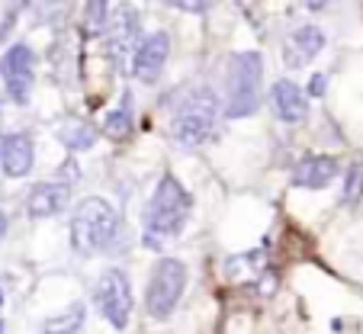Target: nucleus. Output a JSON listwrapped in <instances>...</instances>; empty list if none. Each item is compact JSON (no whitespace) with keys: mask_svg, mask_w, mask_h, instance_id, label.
I'll use <instances>...</instances> for the list:
<instances>
[{"mask_svg":"<svg viewBox=\"0 0 363 334\" xmlns=\"http://www.w3.org/2000/svg\"><path fill=\"white\" fill-rule=\"evenodd\" d=\"M193 199L184 190L177 177L164 174L161 184L155 187L148 199V209H145V245L148 247H164L174 235L184 232L186 218H190Z\"/></svg>","mask_w":363,"mask_h":334,"instance_id":"1","label":"nucleus"},{"mask_svg":"<svg viewBox=\"0 0 363 334\" xmlns=\"http://www.w3.org/2000/svg\"><path fill=\"white\" fill-rule=\"evenodd\" d=\"M119 235V216L106 199H84L71 216V245L77 254H100L110 251Z\"/></svg>","mask_w":363,"mask_h":334,"instance_id":"2","label":"nucleus"},{"mask_svg":"<svg viewBox=\"0 0 363 334\" xmlns=\"http://www.w3.org/2000/svg\"><path fill=\"white\" fill-rule=\"evenodd\" d=\"M219 100H216L213 90H193L186 94V100L177 106L171 119V135L177 145L184 148H196V145L209 142V138L219 132Z\"/></svg>","mask_w":363,"mask_h":334,"instance_id":"3","label":"nucleus"},{"mask_svg":"<svg viewBox=\"0 0 363 334\" xmlns=\"http://www.w3.org/2000/svg\"><path fill=\"white\" fill-rule=\"evenodd\" d=\"M264 58L257 52H238L228 62V116L245 119L261 103Z\"/></svg>","mask_w":363,"mask_h":334,"instance_id":"4","label":"nucleus"},{"mask_svg":"<svg viewBox=\"0 0 363 334\" xmlns=\"http://www.w3.org/2000/svg\"><path fill=\"white\" fill-rule=\"evenodd\" d=\"M184 286H186V267L174 257L158 260L148 277V289H145V306H148L151 318H167L177 308Z\"/></svg>","mask_w":363,"mask_h":334,"instance_id":"5","label":"nucleus"},{"mask_svg":"<svg viewBox=\"0 0 363 334\" xmlns=\"http://www.w3.org/2000/svg\"><path fill=\"white\" fill-rule=\"evenodd\" d=\"M94 302L100 308V315L110 321L113 328H125L129 325V315H132V289H129V280H125L123 270H106L96 280L94 286Z\"/></svg>","mask_w":363,"mask_h":334,"instance_id":"6","label":"nucleus"},{"mask_svg":"<svg viewBox=\"0 0 363 334\" xmlns=\"http://www.w3.org/2000/svg\"><path fill=\"white\" fill-rule=\"evenodd\" d=\"M0 74L7 81V90L16 103H26L29 90L35 81V55L29 45H13L7 48V55L0 58Z\"/></svg>","mask_w":363,"mask_h":334,"instance_id":"7","label":"nucleus"},{"mask_svg":"<svg viewBox=\"0 0 363 334\" xmlns=\"http://www.w3.org/2000/svg\"><path fill=\"white\" fill-rule=\"evenodd\" d=\"M167 52H171V39L167 33H155L138 45L135 52V62H132V74L138 77L142 84H155L164 71V62H167Z\"/></svg>","mask_w":363,"mask_h":334,"instance_id":"8","label":"nucleus"},{"mask_svg":"<svg viewBox=\"0 0 363 334\" xmlns=\"http://www.w3.org/2000/svg\"><path fill=\"white\" fill-rule=\"evenodd\" d=\"M135 42H138V13L132 7H119L116 16L110 20V26H106V45H110L113 58L123 65L129 58V52L135 48Z\"/></svg>","mask_w":363,"mask_h":334,"instance_id":"9","label":"nucleus"},{"mask_svg":"<svg viewBox=\"0 0 363 334\" xmlns=\"http://www.w3.org/2000/svg\"><path fill=\"white\" fill-rule=\"evenodd\" d=\"M335 171H337L335 157H328V155H306L299 164H296L293 184L302 187V190H322V187H328L331 180H335Z\"/></svg>","mask_w":363,"mask_h":334,"instance_id":"10","label":"nucleus"},{"mask_svg":"<svg viewBox=\"0 0 363 334\" xmlns=\"http://www.w3.org/2000/svg\"><path fill=\"white\" fill-rule=\"evenodd\" d=\"M33 138L29 135H7L0 142V164L7 177H26L33 171Z\"/></svg>","mask_w":363,"mask_h":334,"instance_id":"11","label":"nucleus"},{"mask_svg":"<svg viewBox=\"0 0 363 334\" xmlns=\"http://www.w3.org/2000/svg\"><path fill=\"white\" fill-rule=\"evenodd\" d=\"M270 103H274V113L283 123H302L308 113V100L293 81H280L270 90Z\"/></svg>","mask_w":363,"mask_h":334,"instance_id":"12","label":"nucleus"},{"mask_svg":"<svg viewBox=\"0 0 363 334\" xmlns=\"http://www.w3.org/2000/svg\"><path fill=\"white\" fill-rule=\"evenodd\" d=\"M68 184H39L33 193H29V212L35 218H48V216H58V212L68 206Z\"/></svg>","mask_w":363,"mask_h":334,"instance_id":"13","label":"nucleus"},{"mask_svg":"<svg viewBox=\"0 0 363 334\" xmlns=\"http://www.w3.org/2000/svg\"><path fill=\"white\" fill-rule=\"evenodd\" d=\"M325 45V35L318 26H299L293 29V35L286 39V55H289V65H302L308 58H315Z\"/></svg>","mask_w":363,"mask_h":334,"instance_id":"14","label":"nucleus"},{"mask_svg":"<svg viewBox=\"0 0 363 334\" xmlns=\"http://www.w3.org/2000/svg\"><path fill=\"white\" fill-rule=\"evenodd\" d=\"M58 138L65 142V148L84 151V148H90V145L96 142V129L87 123V119L71 116V119H65V123H62V129H58Z\"/></svg>","mask_w":363,"mask_h":334,"instance_id":"15","label":"nucleus"},{"mask_svg":"<svg viewBox=\"0 0 363 334\" xmlns=\"http://www.w3.org/2000/svg\"><path fill=\"white\" fill-rule=\"evenodd\" d=\"M84 312H87L84 302H71L62 315H55V318L45 321V334H74L77 328L84 325Z\"/></svg>","mask_w":363,"mask_h":334,"instance_id":"16","label":"nucleus"},{"mask_svg":"<svg viewBox=\"0 0 363 334\" xmlns=\"http://www.w3.org/2000/svg\"><path fill=\"white\" fill-rule=\"evenodd\" d=\"M132 129V94L123 96V103H119L116 109H113L110 116H106V123H103V132L113 138H125Z\"/></svg>","mask_w":363,"mask_h":334,"instance_id":"17","label":"nucleus"},{"mask_svg":"<svg viewBox=\"0 0 363 334\" xmlns=\"http://www.w3.org/2000/svg\"><path fill=\"white\" fill-rule=\"evenodd\" d=\"M363 196V164H350L347 180H344V203H357Z\"/></svg>","mask_w":363,"mask_h":334,"instance_id":"18","label":"nucleus"},{"mask_svg":"<svg viewBox=\"0 0 363 334\" xmlns=\"http://www.w3.org/2000/svg\"><path fill=\"white\" fill-rule=\"evenodd\" d=\"M103 26H106V7L103 4H90L87 7V29L90 33H103Z\"/></svg>","mask_w":363,"mask_h":334,"instance_id":"19","label":"nucleus"},{"mask_svg":"<svg viewBox=\"0 0 363 334\" xmlns=\"http://www.w3.org/2000/svg\"><path fill=\"white\" fill-rule=\"evenodd\" d=\"M308 94H312V96H322L325 94V74H315L312 81H308Z\"/></svg>","mask_w":363,"mask_h":334,"instance_id":"20","label":"nucleus"},{"mask_svg":"<svg viewBox=\"0 0 363 334\" xmlns=\"http://www.w3.org/2000/svg\"><path fill=\"white\" fill-rule=\"evenodd\" d=\"M0 334H4V321H0Z\"/></svg>","mask_w":363,"mask_h":334,"instance_id":"21","label":"nucleus"},{"mask_svg":"<svg viewBox=\"0 0 363 334\" xmlns=\"http://www.w3.org/2000/svg\"><path fill=\"white\" fill-rule=\"evenodd\" d=\"M0 302H4V296H0Z\"/></svg>","mask_w":363,"mask_h":334,"instance_id":"22","label":"nucleus"}]
</instances>
